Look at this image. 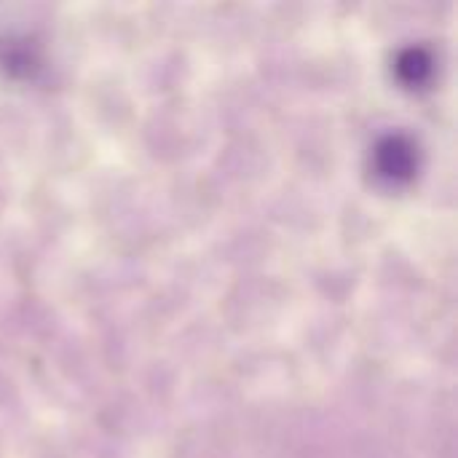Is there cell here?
I'll list each match as a JSON object with an SVG mask.
<instances>
[{"instance_id":"cell-1","label":"cell","mask_w":458,"mask_h":458,"mask_svg":"<svg viewBox=\"0 0 458 458\" xmlns=\"http://www.w3.org/2000/svg\"><path fill=\"white\" fill-rule=\"evenodd\" d=\"M376 166H378V174L389 177V180H411L413 172H416V148L411 140L400 137V134H392L386 140L378 142L376 148Z\"/></svg>"},{"instance_id":"cell-2","label":"cell","mask_w":458,"mask_h":458,"mask_svg":"<svg viewBox=\"0 0 458 458\" xmlns=\"http://www.w3.org/2000/svg\"><path fill=\"white\" fill-rule=\"evenodd\" d=\"M397 75L408 83V86H421L429 75H432V56L424 48H405L397 56Z\"/></svg>"},{"instance_id":"cell-3","label":"cell","mask_w":458,"mask_h":458,"mask_svg":"<svg viewBox=\"0 0 458 458\" xmlns=\"http://www.w3.org/2000/svg\"><path fill=\"white\" fill-rule=\"evenodd\" d=\"M0 62L5 64V70H11L16 75H30L38 64V59L27 43H5V54H0Z\"/></svg>"}]
</instances>
